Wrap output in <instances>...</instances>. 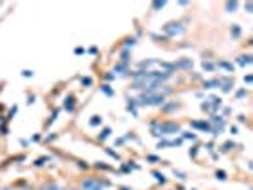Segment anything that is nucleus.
Here are the masks:
<instances>
[{"label":"nucleus","mask_w":253,"mask_h":190,"mask_svg":"<svg viewBox=\"0 0 253 190\" xmlns=\"http://www.w3.org/2000/svg\"><path fill=\"white\" fill-rule=\"evenodd\" d=\"M67 108H74V101L72 99H67Z\"/></svg>","instance_id":"obj_3"},{"label":"nucleus","mask_w":253,"mask_h":190,"mask_svg":"<svg viewBox=\"0 0 253 190\" xmlns=\"http://www.w3.org/2000/svg\"><path fill=\"white\" fill-rule=\"evenodd\" d=\"M158 103H164V97L160 95H143L141 97V105H158Z\"/></svg>","instance_id":"obj_1"},{"label":"nucleus","mask_w":253,"mask_h":190,"mask_svg":"<svg viewBox=\"0 0 253 190\" xmlns=\"http://www.w3.org/2000/svg\"><path fill=\"white\" fill-rule=\"evenodd\" d=\"M82 186H84L86 190H101V183L99 181H93V179H86L84 183H82Z\"/></svg>","instance_id":"obj_2"}]
</instances>
